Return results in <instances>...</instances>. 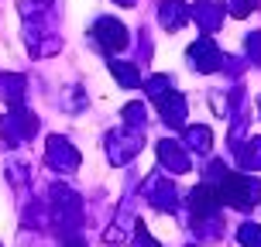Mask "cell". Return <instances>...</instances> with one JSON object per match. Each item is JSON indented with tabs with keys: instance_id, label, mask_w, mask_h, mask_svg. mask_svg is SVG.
<instances>
[{
	"instance_id": "cell-1",
	"label": "cell",
	"mask_w": 261,
	"mask_h": 247,
	"mask_svg": "<svg viewBox=\"0 0 261 247\" xmlns=\"http://www.w3.org/2000/svg\"><path fill=\"white\" fill-rule=\"evenodd\" d=\"M96 35H100L103 41L110 38V45H124V41H127V35L120 31L117 21H100V24H96Z\"/></svg>"
},
{
	"instance_id": "cell-2",
	"label": "cell",
	"mask_w": 261,
	"mask_h": 247,
	"mask_svg": "<svg viewBox=\"0 0 261 247\" xmlns=\"http://www.w3.org/2000/svg\"><path fill=\"white\" fill-rule=\"evenodd\" d=\"M254 7V0H234V14H248Z\"/></svg>"
}]
</instances>
